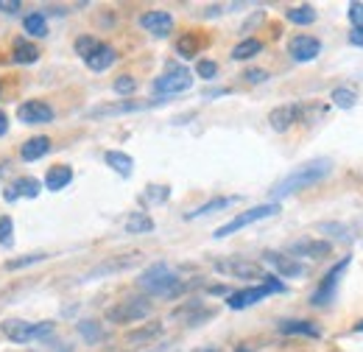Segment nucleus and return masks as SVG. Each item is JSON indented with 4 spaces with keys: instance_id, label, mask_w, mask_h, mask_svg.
<instances>
[{
    "instance_id": "58836bf2",
    "label": "nucleus",
    "mask_w": 363,
    "mask_h": 352,
    "mask_svg": "<svg viewBox=\"0 0 363 352\" xmlns=\"http://www.w3.org/2000/svg\"><path fill=\"white\" fill-rule=\"evenodd\" d=\"M112 87H115V92H118V95H132V92L137 89V82L132 79V76H118Z\"/></svg>"
},
{
    "instance_id": "9b49d317",
    "label": "nucleus",
    "mask_w": 363,
    "mask_h": 352,
    "mask_svg": "<svg viewBox=\"0 0 363 352\" xmlns=\"http://www.w3.org/2000/svg\"><path fill=\"white\" fill-rule=\"evenodd\" d=\"M216 271L229 274V277H238V280H266L263 265L255 263V260H218Z\"/></svg>"
},
{
    "instance_id": "dca6fc26",
    "label": "nucleus",
    "mask_w": 363,
    "mask_h": 352,
    "mask_svg": "<svg viewBox=\"0 0 363 352\" xmlns=\"http://www.w3.org/2000/svg\"><path fill=\"white\" fill-rule=\"evenodd\" d=\"M266 260L282 274V277H302L305 274V265L299 263V260H294L291 255H285V252H279V255H274V252H269L266 255Z\"/></svg>"
},
{
    "instance_id": "4c0bfd02",
    "label": "nucleus",
    "mask_w": 363,
    "mask_h": 352,
    "mask_svg": "<svg viewBox=\"0 0 363 352\" xmlns=\"http://www.w3.org/2000/svg\"><path fill=\"white\" fill-rule=\"evenodd\" d=\"M196 73H199L201 79H207V82H210V79H216V76H218V65H216L213 59H201V62L196 65Z\"/></svg>"
},
{
    "instance_id": "37998d69",
    "label": "nucleus",
    "mask_w": 363,
    "mask_h": 352,
    "mask_svg": "<svg viewBox=\"0 0 363 352\" xmlns=\"http://www.w3.org/2000/svg\"><path fill=\"white\" fill-rule=\"evenodd\" d=\"M0 11L3 14H17L20 11V3L17 0H0Z\"/></svg>"
},
{
    "instance_id": "09e8293b",
    "label": "nucleus",
    "mask_w": 363,
    "mask_h": 352,
    "mask_svg": "<svg viewBox=\"0 0 363 352\" xmlns=\"http://www.w3.org/2000/svg\"><path fill=\"white\" fill-rule=\"evenodd\" d=\"M193 352H221L218 347H201V350H193Z\"/></svg>"
},
{
    "instance_id": "6e6552de",
    "label": "nucleus",
    "mask_w": 363,
    "mask_h": 352,
    "mask_svg": "<svg viewBox=\"0 0 363 352\" xmlns=\"http://www.w3.org/2000/svg\"><path fill=\"white\" fill-rule=\"evenodd\" d=\"M277 213H279V204H260V207H252V210L240 213L238 219H232L229 224L218 226L213 238H227L232 232H238V229H243V226H249V224H257V221H263V219H272Z\"/></svg>"
},
{
    "instance_id": "4be33fe9",
    "label": "nucleus",
    "mask_w": 363,
    "mask_h": 352,
    "mask_svg": "<svg viewBox=\"0 0 363 352\" xmlns=\"http://www.w3.org/2000/svg\"><path fill=\"white\" fill-rule=\"evenodd\" d=\"M104 160H106V165L112 171H118L121 176H132V171H135V160L129 154H123V151H106Z\"/></svg>"
},
{
    "instance_id": "5701e85b",
    "label": "nucleus",
    "mask_w": 363,
    "mask_h": 352,
    "mask_svg": "<svg viewBox=\"0 0 363 352\" xmlns=\"http://www.w3.org/2000/svg\"><path fill=\"white\" fill-rule=\"evenodd\" d=\"M70 182H73V168H70V165H56V168H50L45 176L48 190H62V187H67Z\"/></svg>"
},
{
    "instance_id": "0eeeda50",
    "label": "nucleus",
    "mask_w": 363,
    "mask_h": 352,
    "mask_svg": "<svg viewBox=\"0 0 363 352\" xmlns=\"http://www.w3.org/2000/svg\"><path fill=\"white\" fill-rule=\"evenodd\" d=\"M352 263V258H341L338 263L333 265L327 274H324V280L318 282L316 294L311 297V305H316V308H327L333 299H335V291H338V282H341V277H344V271L350 268Z\"/></svg>"
},
{
    "instance_id": "49530a36",
    "label": "nucleus",
    "mask_w": 363,
    "mask_h": 352,
    "mask_svg": "<svg viewBox=\"0 0 363 352\" xmlns=\"http://www.w3.org/2000/svg\"><path fill=\"white\" fill-rule=\"evenodd\" d=\"M3 199H6V202H17V199H20V196H17V190H14V185H11V187H6Z\"/></svg>"
},
{
    "instance_id": "9d476101",
    "label": "nucleus",
    "mask_w": 363,
    "mask_h": 352,
    "mask_svg": "<svg viewBox=\"0 0 363 352\" xmlns=\"http://www.w3.org/2000/svg\"><path fill=\"white\" fill-rule=\"evenodd\" d=\"M333 252L330 241H296L285 249V255H291L294 260H321Z\"/></svg>"
},
{
    "instance_id": "20e7f679",
    "label": "nucleus",
    "mask_w": 363,
    "mask_h": 352,
    "mask_svg": "<svg viewBox=\"0 0 363 352\" xmlns=\"http://www.w3.org/2000/svg\"><path fill=\"white\" fill-rule=\"evenodd\" d=\"M282 291H285V282H279L277 277H266L260 285H252V288H240V291L229 294L227 305L232 310L252 308V305H257L260 299H266L269 294H282Z\"/></svg>"
},
{
    "instance_id": "72a5a7b5",
    "label": "nucleus",
    "mask_w": 363,
    "mask_h": 352,
    "mask_svg": "<svg viewBox=\"0 0 363 352\" xmlns=\"http://www.w3.org/2000/svg\"><path fill=\"white\" fill-rule=\"evenodd\" d=\"M168 193H171L168 185H148L143 199H145L148 204H162V202H168Z\"/></svg>"
},
{
    "instance_id": "a18cd8bd",
    "label": "nucleus",
    "mask_w": 363,
    "mask_h": 352,
    "mask_svg": "<svg viewBox=\"0 0 363 352\" xmlns=\"http://www.w3.org/2000/svg\"><path fill=\"white\" fill-rule=\"evenodd\" d=\"M143 352H177L174 344H160V347H145Z\"/></svg>"
},
{
    "instance_id": "a19ab883",
    "label": "nucleus",
    "mask_w": 363,
    "mask_h": 352,
    "mask_svg": "<svg viewBox=\"0 0 363 352\" xmlns=\"http://www.w3.org/2000/svg\"><path fill=\"white\" fill-rule=\"evenodd\" d=\"M243 79H246L249 84H263V82H269V70L252 67V70H246V73H243Z\"/></svg>"
},
{
    "instance_id": "1a4fd4ad",
    "label": "nucleus",
    "mask_w": 363,
    "mask_h": 352,
    "mask_svg": "<svg viewBox=\"0 0 363 352\" xmlns=\"http://www.w3.org/2000/svg\"><path fill=\"white\" fill-rule=\"evenodd\" d=\"M308 118V109L302 104H282L269 112V126L274 132H288L291 126H296V121H305Z\"/></svg>"
},
{
    "instance_id": "a211bd4d",
    "label": "nucleus",
    "mask_w": 363,
    "mask_h": 352,
    "mask_svg": "<svg viewBox=\"0 0 363 352\" xmlns=\"http://www.w3.org/2000/svg\"><path fill=\"white\" fill-rule=\"evenodd\" d=\"M279 333H282V336H308V339H318V336H321L313 321H302V319L279 321Z\"/></svg>"
},
{
    "instance_id": "423d86ee",
    "label": "nucleus",
    "mask_w": 363,
    "mask_h": 352,
    "mask_svg": "<svg viewBox=\"0 0 363 352\" xmlns=\"http://www.w3.org/2000/svg\"><path fill=\"white\" fill-rule=\"evenodd\" d=\"M193 87V73L184 67V65H177V62H171L168 67H165V73L154 82V92H160V95H179L184 89Z\"/></svg>"
},
{
    "instance_id": "f03ea898",
    "label": "nucleus",
    "mask_w": 363,
    "mask_h": 352,
    "mask_svg": "<svg viewBox=\"0 0 363 352\" xmlns=\"http://www.w3.org/2000/svg\"><path fill=\"white\" fill-rule=\"evenodd\" d=\"M137 285L151 294V297H162V299H174L187 291V285L177 277V271H171L168 263H154L151 268L143 271V277L137 280Z\"/></svg>"
},
{
    "instance_id": "c03bdc74",
    "label": "nucleus",
    "mask_w": 363,
    "mask_h": 352,
    "mask_svg": "<svg viewBox=\"0 0 363 352\" xmlns=\"http://www.w3.org/2000/svg\"><path fill=\"white\" fill-rule=\"evenodd\" d=\"M350 43L355 45V48H363V28H352V34H350Z\"/></svg>"
},
{
    "instance_id": "bb28decb",
    "label": "nucleus",
    "mask_w": 363,
    "mask_h": 352,
    "mask_svg": "<svg viewBox=\"0 0 363 352\" xmlns=\"http://www.w3.org/2000/svg\"><path fill=\"white\" fill-rule=\"evenodd\" d=\"M160 336H162V321H151V324H145L140 330H132L129 333V341L132 344H148V341H154Z\"/></svg>"
},
{
    "instance_id": "aec40b11",
    "label": "nucleus",
    "mask_w": 363,
    "mask_h": 352,
    "mask_svg": "<svg viewBox=\"0 0 363 352\" xmlns=\"http://www.w3.org/2000/svg\"><path fill=\"white\" fill-rule=\"evenodd\" d=\"M238 202V196H221V199H213V202H207V204H201V207H196V210H190L184 219H204V216H210V213H218V210H227Z\"/></svg>"
},
{
    "instance_id": "6ab92c4d",
    "label": "nucleus",
    "mask_w": 363,
    "mask_h": 352,
    "mask_svg": "<svg viewBox=\"0 0 363 352\" xmlns=\"http://www.w3.org/2000/svg\"><path fill=\"white\" fill-rule=\"evenodd\" d=\"M154 104H140V101H126V104H115V106H98L92 109L90 118H109V115H126V112H140V109H148Z\"/></svg>"
},
{
    "instance_id": "ddd939ff",
    "label": "nucleus",
    "mask_w": 363,
    "mask_h": 352,
    "mask_svg": "<svg viewBox=\"0 0 363 352\" xmlns=\"http://www.w3.org/2000/svg\"><path fill=\"white\" fill-rule=\"evenodd\" d=\"M140 26L151 37H168L174 31V14H168V11H145V14H140Z\"/></svg>"
},
{
    "instance_id": "8fccbe9b",
    "label": "nucleus",
    "mask_w": 363,
    "mask_h": 352,
    "mask_svg": "<svg viewBox=\"0 0 363 352\" xmlns=\"http://www.w3.org/2000/svg\"><path fill=\"white\" fill-rule=\"evenodd\" d=\"M352 330H355V333H363V321H358V324H355Z\"/></svg>"
},
{
    "instance_id": "4468645a",
    "label": "nucleus",
    "mask_w": 363,
    "mask_h": 352,
    "mask_svg": "<svg viewBox=\"0 0 363 352\" xmlns=\"http://www.w3.org/2000/svg\"><path fill=\"white\" fill-rule=\"evenodd\" d=\"M17 118L23 121V123H50L53 121V109L48 106L45 101H26V104H20V109H17Z\"/></svg>"
},
{
    "instance_id": "2f4dec72",
    "label": "nucleus",
    "mask_w": 363,
    "mask_h": 352,
    "mask_svg": "<svg viewBox=\"0 0 363 352\" xmlns=\"http://www.w3.org/2000/svg\"><path fill=\"white\" fill-rule=\"evenodd\" d=\"M151 229H154V221L148 216H143V213H135L126 221V232L129 235H143V232H151Z\"/></svg>"
},
{
    "instance_id": "f704fd0d",
    "label": "nucleus",
    "mask_w": 363,
    "mask_h": 352,
    "mask_svg": "<svg viewBox=\"0 0 363 352\" xmlns=\"http://www.w3.org/2000/svg\"><path fill=\"white\" fill-rule=\"evenodd\" d=\"M79 333H82V339H84L87 344H98V341L104 339V330L98 327V321H90V319L79 324Z\"/></svg>"
},
{
    "instance_id": "de8ad7c7",
    "label": "nucleus",
    "mask_w": 363,
    "mask_h": 352,
    "mask_svg": "<svg viewBox=\"0 0 363 352\" xmlns=\"http://www.w3.org/2000/svg\"><path fill=\"white\" fill-rule=\"evenodd\" d=\"M9 132V115L6 112H0V137Z\"/></svg>"
},
{
    "instance_id": "f8f14e48",
    "label": "nucleus",
    "mask_w": 363,
    "mask_h": 352,
    "mask_svg": "<svg viewBox=\"0 0 363 352\" xmlns=\"http://www.w3.org/2000/svg\"><path fill=\"white\" fill-rule=\"evenodd\" d=\"M288 53H291V59L294 62H313L318 53H321V43H318L316 37H308V34H299V37H294L291 43H288Z\"/></svg>"
},
{
    "instance_id": "c85d7f7f",
    "label": "nucleus",
    "mask_w": 363,
    "mask_h": 352,
    "mask_svg": "<svg viewBox=\"0 0 363 352\" xmlns=\"http://www.w3.org/2000/svg\"><path fill=\"white\" fill-rule=\"evenodd\" d=\"M14 190H17V196L37 199V196H40V190H43V185H40L34 176H20V179L14 182Z\"/></svg>"
},
{
    "instance_id": "c9c22d12",
    "label": "nucleus",
    "mask_w": 363,
    "mask_h": 352,
    "mask_svg": "<svg viewBox=\"0 0 363 352\" xmlns=\"http://www.w3.org/2000/svg\"><path fill=\"white\" fill-rule=\"evenodd\" d=\"M48 255H43V252H37V255H23V258H17V260H9L6 263V271H17V268H26V265H37L43 263Z\"/></svg>"
},
{
    "instance_id": "ea45409f",
    "label": "nucleus",
    "mask_w": 363,
    "mask_h": 352,
    "mask_svg": "<svg viewBox=\"0 0 363 352\" xmlns=\"http://www.w3.org/2000/svg\"><path fill=\"white\" fill-rule=\"evenodd\" d=\"M11 235H14V221L3 216L0 219V246H11Z\"/></svg>"
},
{
    "instance_id": "473e14b6",
    "label": "nucleus",
    "mask_w": 363,
    "mask_h": 352,
    "mask_svg": "<svg viewBox=\"0 0 363 352\" xmlns=\"http://www.w3.org/2000/svg\"><path fill=\"white\" fill-rule=\"evenodd\" d=\"M98 48H101V40H98V37H90V34H84V37L76 40V53H79L82 59H90Z\"/></svg>"
},
{
    "instance_id": "7ed1b4c3",
    "label": "nucleus",
    "mask_w": 363,
    "mask_h": 352,
    "mask_svg": "<svg viewBox=\"0 0 363 352\" xmlns=\"http://www.w3.org/2000/svg\"><path fill=\"white\" fill-rule=\"evenodd\" d=\"M0 333L14 341V344H28V341H40V339H48L53 336V321H23V319H6L0 324Z\"/></svg>"
},
{
    "instance_id": "393cba45",
    "label": "nucleus",
    "mask_w": 363,
    "mask_h": 352,
    "mask_svg": "<svg viewBox=\"0 0 363 352\" xmlns=\"http://www.w3.org/2000/svg\"><path fill=\"white\" fill-rule=\"evenodd\" d=\"M11 56H14V62H17V65H34V62L40 59V48H37V45H31L28 40H17Z\"/></svg>"
},
{
    "instance_id": "412c9836",
    "label": "nucleus",
    "mask_w": 363,
    "mask_h": 352,
    "mask_svg": "<svg viewBox=\"0 0 363 352\" xmlns=\"http://www.w3.org/2000/svg\"><path fill=\"white\" fill-rule=\"evenodd\" d=\"M174 319H184L187 327H193V324H199V321L213 319V310H201V302H190V305H184V308L177 310Z\"/></svg>"
},
{
    "instance_id": "b1692460",
    "label": "nucleus",
    "mask_w": 363,
    "mask_h": 352,
    "mask_svg": "<svg viewBox=\"0 0 363 352\" xmlns=\"http://www.w3.org/2000/svg\"><path fill=\"white\" fill-rule=\"evenodd\" d=\"M285 20L288 23H294V26H311V23H316V9L313 6H291L288 11H285Z\"/></svg>"
},
{
    "instance_id": "e433bc0d",
    "label": "nucleus",
    "mask_w": 363,
    "mask_h": 352,
    "mask_svg": "<svg viewBox=\"0 0 363 352\" xmlns=\"http://www.w3.org/2000/svg\"><path fill=\"white\" fill-rule=\"evenodd\" d=\"M177 50H179V56H184V59H193V56L199 53V43H196V37H193V34H184L179 43H177Z\"/></svg>"
},
{
    "instance_id": "cd10ccee",
    "label": "nucleus",
    "mask_w": 363,
    "mask_h": 352,
    "mask_svg": "<svg viewBox=\"0 0 363 352\" xmlns=\"http://www.w3.org/2000/svg\"><path fill=\"white\" fill-rule=\"evenodd\" d=\"M23 26H26V31H28L31 37H48V23H45V14H43V11H31V14H26Z\"/></svg>"
},
{
    "instance_id": "f257e3e1",
    "label": "nucleus",
    "mask_w": 363,
    "mask_h": 352,
    "mask_svg": "<svg viewBox=\"0 0 363 352\" xmlns=\"http://www.w3.org/2000/svg\"><path fill=\"white\" fill-rule=\"evenodd\" d=\"M330 171H333V160H324V157L311 160V163L299 165L296 171H291L288 176H282L272 187V196L274 199L291 196V193H296V190H302V187H311V185H316L321 179H327Z\"/></svg>"
},
{
    "instance_id": "39448f33",
    "label": "nucleus",
    "mask_w": 363,
    "mask_h": 352,
    "mask_svg": "<svg viewBox=\"0 0 363 352\" xmlns=\"http://www.w3.org/2000/svg\"><path fill=\"white\" fill-rule=\"evenodd\" d=\"M151 310H154L151 299L132 297V299H123V302L112 305V308L106 310V319L112 324H135V321H143L145 316H151Z\"/></svg>"
},
{
    "instance_id": "c756f323",
    "label": "nucleus",
    "mask_w": 363,
    "mask_h": 352,
    "mask_svg": "<svg viewBox=\"0 0 363 352\" xmlns=\"http://www.w3.org/2000/svg\"><path fill=\"white\" fill-rule=\"evenodd\" d=\"M263 50V43L260 40H243V43H238L232 48V59H252V56H257Z\"/></svg>"
},
{
    "instance_id": "f3484780",
    "label": "nucleus",
    "mask_w": 363,
    "mask_h": 352,
    "mask_svg": "<svg viewBox=\"0 0 363 352\" xmlns=\"http://www.w3.org/2000/svg\"><path fill=\"white\" fill-rule=\"evenodd\" d=\"M48 151H50V140H48L45 134H37V137H31V140H26L23 143V148H20V157L26 160V163H37V160H43Z\"/></svg>"
},
{
    "instance_id": "a878e982",
    "label": "nucleus",
    "mask_w": 363,
    "mask_h": 352,
    "mask_svg": "<svg viewBox=\"0 0 363 352\" xmlns=\"http://www.w3.org/2000/svg\"><path fill=\"white\" fill-rule=\"evenodd\" d=\"M137 258H140V255H126V258H112L109 263L95 265V268L90 271V277H101V274H112V271H123V268L135 265V263H137Z\"/></svg>"
},
{
    "instance_id": "7c9ffc66",
    "label": "nucleus",
    "mask_w": 363,
    "mask_h": 352,
    "mask_svg": "<svg viewBox=\"0 0 363 352\" xmlns=\"http://www.w3.org/2000/svg\"><path fill=\"white\" fill-rule=\"evenodd\" d=\"M333 104L338 109H352L358 104V92L352 87H335L333 89Z\"/></svg>"
},
{
    "instance_id": "79ce46f5",
    "label": "nucleus",
    "mask_w": 363,
    "mask_h": 352,
    "mask_svg": "<svg viewBox=\"0 0 363 352\" xmlns=\"http://www.w3.org/2000/svg\"><path fill=\"white\" fill-rule=\"evenodd\" d=\"M350 23L355 26V28H363V3H350Z\"/></svg>"
},
{
    "instance_id": "2eb2a0df",
    "label": "nucleus",
    "mask_w": 363,
    "mask_h": 352,
    "mask_svg": "<svg viewBox=\"0 0 363 352\" xmlns=\"http://www.w3.org/2000/svg\"><path fill=\"white\" fill-rule=\"evenodd\" d=\"M84 62H87V67H90L92 73H104V70H109L118 62V50L112 45L101 43V48L92 53L90 59H84Z\"/></svg>"
}]
</instances>
